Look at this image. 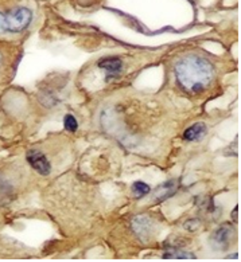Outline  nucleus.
<instances>
[{
  "instance_id": "1",
  "label": "nucleus",
  "mask_w": 241,
  "mask_h": 262,
  "mask_svg": "<svg viewBox=\"0 0 241 262\" xmlns=\"http://www.w3.org/2000/svg\"><path fill=\"white\" fill-rule=\"evenodd\" d=\"M176 82L189 93H199L213 82L214 68L208 59L198 55H186L176 62Z\"/></svg>"
},
{
  "instance_id": "2",
  "label": "nucleus",
  "mask_w": 241,
  "mask_h": 262,
  "mask_svg": "<svg viewBox=\"0 0 241 262\" xmlns=\"http://www.w3.org/2000/svg\"><path fill=\"white\" fill-rule=\"evenodd\" d=\"M33 20V11L23 6H16L8 12H0V34H19L25 31Z\"/></svg>"
},
{
  "instance_id": "3",
  "label": "nucleus",
  "mask_w": 241,
  "mask_h": 262,
  "mask_svg": "<svg viewBox=\"0 0 241 262\" xmlns=\"http://www.w3.org/2000/svg\"><path fill=\"white\" fill-rule=\"evenodd\" d=\"M27 162L29 164L35 169L36 172H39L41 175H49L51 171L50 162L47 160V158L45 156L42 152L36 151V149H31V151L27 152Z\"/></svg>"
},
{
  "instance_id": "4",
  "label": "nucleus",
  "mask_w": 241,
  "mask_h": 262,
  "mask_svg": "<svg viewBox=\"0 0 241 262\" xmlns=\"http://www.w3.org/2000/svg\"><path fill=\"white\" fill-rule=\"evenodd\" d=\"M234 237V229L229 225H223L213 233L212 244L216 249H227Z\"/></svg>"
},
{
  "instance_id": "5",
  "label": "nucleus",
  "mask_w": 241,
  "mask_h": 262,
  "mask_svg": "<svg viewBox=\"0 0 241 262\" xmlns=\"http://www.w3.org/2000/svg\"><path fill=\"white\" fill-rule=\"evenodd\" d=\"M97 66L105 73L107 79L117 77L123 70V62L122 59L117 57L103 58V59L97 63Z\"/></svg>"
},
{
  "instance_id": "6",
  "label": "nucleus",
  "mask_w": 241,
  "mask_h": 262,
  "mask_svg": "<svg viewBox=\"0 0 241 262\" xmlns=\"http://www.w3.org/2000/svg\"><path fill=\"white\" fill-rule=\"evenodd\" d=\"M15 66L16 65H14V59H12L10 51L4 49L3 46H0V82H3L11 77Z\"/></svg>"
},
{
  "instance_id": "7",
  "label": "nucleus",
  "mask_w": 241,
  "mask_h": 262,
  "mask_svg": "<svg viewBox=\"0 0 241 262\" xmlns=\"http://www.w3.org/2000/svg\"><path fill=\"white\" fill-rule=\"evenodd\" d=\"M132 229L140 238H148L151 235L152 223L146 216H136L132 221Z\"/></svg>"
},
{
  "instance_id": "8",
  "label": "nucleus",
  "mask_w": 241,
  "mask_h": 262,
  "mask_svg": "<svg viewBox=\"0 0 241 262\" xmlns=\"http://www.w3.org/2000/svg\"><path fill=\"white\" fill-rule=\"evenodd\" d=\"M206 135V125L202 122H197L189 126L184 133V139L187 141H197Z\"/></svg>"
},
{
  "instance_id": "9",
  "label": "nucleus",
  "mask_w": 241,
  "mask_h": 262,
  "mask_svg": "<svg viewBox=\"0 0 241 262\" xmlns=\"http://www.w3.org/2000/svg\"><path fill=\"white\" fill-rule=\"evenodd\" d=\"M176 190L175 182H167V183L162 184L158 187V190L155 192V196L158 198V201H165L166 198H169L170 195H173Z\"/></svg>"
},
{
  "instance_id": "10",
  "label": "nucleus",
  "mask_w": 241,
  "mask_h": 262,
  "mask_svg": "<svg viewBox=\"0 0 241 262\" xmlns=\"http://www.w3.org/2000/svg\"><path fill=\"white\" fill-rule=\"evenodd\" d=\"M150 192V187L143 182H136L132 186V194L136 198H143L144 195H147Z\"/></svg>"
},
{
  "instance_id": "11",
  "label": "nucleus",
  "mask_w": 241,
  "mask_h": 262,
  "mask_svg": "<svg viewBox=\"0 0 241 262\" xmlns=\"http://www.w3.org/2000/svg\"><path fill=\"white\" fill-rule=\"evenodd\" d=\"M64 125H65V129H68L69 132H76L77 128H78V124H77V120L74 116L66 115L65 120H64Z\"/></svg>"
},
{
  "instance_id": "12",
  "label": "nucleus",
  "mask_w": 241,
  "mask_h": 262,
  "mask_svg": "<svg viewBox=\"0 0 241 262\" xmlns=\"http://www.w3.org/2000/svg\"><path fill=\"white\" fill-rule=\"evenodd\" d=\"M165 258L190 259V258H194V255L190 254V253H185V251H170V253H166Z\"/></svg>"
},
{
  "instance_id": "13",
  "label": "nucleus",
  "mask_w": 241,
  "mask_h": 262,
  "mask_svg": "<svg viewBox=\"0 0 241 262\" xmlns=\"http://www.w3.org/2000/svg\"><path fill=\"white\" fill-rule=\"evenodd\" d=\"M8 194H10V184L0 176V198L6 196Z\"/></svg>"
}]
</instances>
